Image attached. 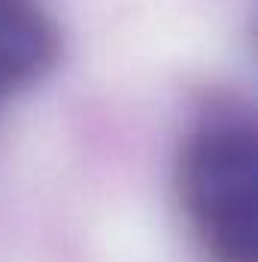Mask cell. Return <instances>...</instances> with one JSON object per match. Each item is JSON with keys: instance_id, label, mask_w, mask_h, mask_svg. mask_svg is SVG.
Here are the masks:
<instances>
[{"instance_id": "cell-1", "label": "cell", "mask_w": 258, "mask_h": 262, "mask_svg": "<svg viewBox=\"0 0 258 262\" xmlns=\"http://www.w3.org/2000/svg\"><path fill=\"white\" fill-rule=\"evenodd\" d=\"M179 204L210 262H258V134L243 110H210L176 162Z\"/></svg>"}, {"instance_id": "cell-2", "label": "cell", "mask_w": 258, "mask_h": 262, "mask_svg": "<svg viewBox=\"0 0 258 262\" xmlns=\"http://www.w3.org/2000/svg\"><path fill=\"white\" fill-rule=\"evenodd\" d=\"M58 52V25L37 0H0V104L37 85Z\"/></svg>"}]
</instances>
